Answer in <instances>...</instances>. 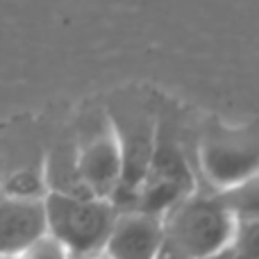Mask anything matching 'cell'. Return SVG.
<instances>
[{"instance_id": "obj_9", "label": "cell", "mask_w": 259, "mask_h": 259, "mask_svg": "<svg viewBox=\"0 0 259 259\" xmlns=\"http://www.w3.org/2000/svg\"><path fill=\"white\" fill-rule=\"evenodd\" d=\"M44 178L48 191L71 193V196H91L82 184L80 173H77L75 146H64L55 150L44 166Z\"/></svg>"}, {"instance_id": "obj_15", "label": "cell", "mask_w": 259, "mask_h": 259, "mask_svg": "<svg viewBox=\"0 0 259 259\" xmlns=\"http://www.w3.org/2000/svg\"><path fill=\"white\" fill-rule=\"evenodd\" d=\"M157 259H178V257H175V255H173V252H170V250H168V248H166V246H164V250H161V252H159V257H157Z\"/></svg>"}, {"instance_id": "obj_4", "label": "cell", "mask_w": 259, "mask_h": 259, "mask_svg": "<svg viewBox=\"0 0 259 259\" xmlns=\"http://www.w3.org/2000/svg\"><path fill=\"white\" fill-rule=\"evenodd\" d=\"M196 189V175L191 170L184 150L168 127L157 123L155 150L148 164L132 209H143L150 214L164 216L180 198Z\"/></svg>"}, {"instance_id": "obj_1", "label": "cell", "mask_w": 259, "mask_h": 259, "mask_svg": "<svg viewBox=\"0 0 259 259\" xmlns=\"http://www.w3.org/2000/svg\"><path fill=\"white\" fill-rule=\"evenodd\" d=\"M166 243L178 259H202L225 250L232 241L237 216L214 189H193L164 216Z\"/></svg>"}, {"instance_id": "obj_5", "label": "cell", "mask_w": 259, "mask_h": 259, "mask_svg": "<svg viewBox=\"0 0 259 259\" xmlns=\"http://www.w3.org/2000/svg\"><path fill=\"white\" fill-rule=\"evenodd\" d=\"M116 130L121 143V182L114 193L112 202L116 209H132L134 198L139 193L152 150H155V132L157 118L146 112H125V114H107Z\"/></svg>"}, {"instance_id": "obj_8", "label": "cell", "mask_w": 259, "mask_h": 259, "mask_svg": "<svg viewBox=\"0 0 259 259\" xmlns=\"http://www.w3.org/2000/svg\"><path fill=\"white\" fill-rule=\"evenodd\" d=\"M46 232L44 198H14L0 191V257H16Z\"/></svg>"}, {"instance_id": "obj_6", "label": "cell", "mask_w": 259, "mask_h": 259, "mask_svg": "<svg viewBox=\"0 0 259 259\" xmlns=\"http://www.w3.org/2000/svg\"><path fill=\"white\" fill-rule=\"evenodd\" d=\"M77 173L84 189L96 198L112 200L121 182V143L109 116L105 114L103 123L96 125L75 146Z\"/></svg>"}, {"instance_id": "obj_12", "label": "cell", "mask_w": 259, "mask_h": 259, "mask_svg": "<svg viewBox=\"0 0 259 259\" xmlns=\"http://www.w3.org/2000/svg\"><path fill=\"white\" fill-rule=\"evenodd\" d=\"M228 248L237 259H259V219H239Z\"/></svg>"}, {"instance_id": "obj_7", "label": "cell", "mask_w": 259, "mask_h": 259, "mask_svg": "<svg viewBox=\"0 0 259 259\" xmlns=\"http://www.w3.org/2000/svg\"><path fill=\"white\" fill-rule=\"evenodd\" d=\"M164 243L161 216L143 209H118L103 255L107 259H157Z\"/></svg>"}, {"instance_id": "obj_2", "label": "cell", "mask_w": 259, "mask_h": 259, "mask_svg": "<svg viewBox=\"0 0 259 259\" xmlns=\"http://www.w3.org/2000/svg\"><path fill=\"white\" fill-rule=\"evenodd\" d=\"M44 207L48 234L62 243L68 259H91L103 255L105 241L118 214L112 200L48 191Z\"/></svg>"}, {"instance_id": "obj_14", "label": "cell", "mask_w": 259, "mask_h": 259, "mask_svg": "<svg viewBox=\"0 0 259 259\" xmlns=\"http://www.w3.org/2000/svg\"><path fill=\"white\" fill-rule=\"evenodd\" d=\"M202 259H237V257L232 255V250H230V248H225V250H219V252H214V255L202 257Z\"/></svg>"}, {"instance_id": "obj_11", "label": "cell", "mask_w": 259, "mask_h": 259, "mask_svg": "<svg viewBox=\"0 0 259 259\" xmlns=\"http://www.w3.org/2000/svg\"><path fill=\"white\" fill-rule=\"evenodd\" d=\"M223 196L225 205L232 209V214L239 219H259V175L246 180L243 184L228 191H219Z\"/></svg>"}, {"instance_id": "obj_10", "label": "cell", "mask_w": 259, "mask_h": 259, "mask_svg": "<svg viewBox=\"0 0 259 259\" xmlns=\"http://www.w3.org/2000/svg\"><path fill=\"white\" fill-rule=\"evenodd\" d=\"M0 191L14 198H46L48 187H46L44 170L21 168L9 173L7 178H0Z\"/></svg>"}, {"instance_id": "obj_3", "label": "cell", "mask_w": 259, "mask_h": 259, "mask_svg": "<svg viewBox=\"0 0 259 259\" xmlns=\"http://www.w3.org/2000/svg\"><path fill=\"white\" fill-rule=\"evenodd\" d=\"M198 166L207 187L228 191L259 175V132L252 127H216L200 139Z\"/></svg>"}, {"instance_id": "obj_16", "label": "cell", "mask_w": 259, "mask_h": 259, "mask_svg": "<svg viewBox=\"0 0 259 259\" xmlns=\"http://www.w3.org/2000/svg\"><path fill=\"white\" fill-rule=\"evenodd\" d=\"M91 259H107L105 255H96V257H91Z\"/></svg>"}, {"instance_id": "obj_17", "label": "cell", "mask_w": 259, "mask_h": 259, "mask_svg": "<svg viewBox=\"0 0 259 259\" xmlns=\"http://www.w3.org/2000/svg\"><path fill=\"white\" fill-rule=\"evenodd\" d=\"M0 259H14V257H0Z\"/></svg>"}, {"instance_id": "obj_13", "label": "cell", "mask_w": 259, "mask_h": 259, "mask_svg": "<svg viewBox=\"0 0 259 259\" xmlns=\"http://www.w3.org/2000/svg\"><path fill=\"white\" fill-rule=\"evenodd\" d=\"M14 259H68V255L62 243L46 232L44 237H39L27 248H23Z\"/></svg>"}]
</instances>
